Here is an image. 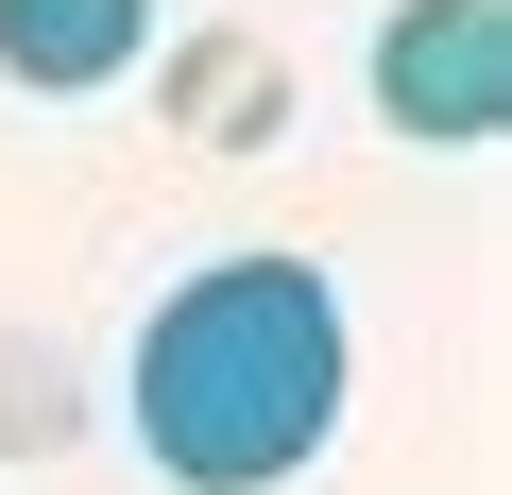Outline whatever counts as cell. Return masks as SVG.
Masks as SVG:
<instances>
[{"mask_svg":"<svg viewBox=\"0 0 512 495\" xmlns=\"http://www.w3.org/2000/svg\"><path fill=\"white\" fill-rule=\"evenodd\" d=\"M342 427V291L308 257H205L137 325V444L188 495H274Z\"/></svg>","mask_w":512,"mask_h":495,"instance_id":"obj_1","label":"cell"},{"mask_svg":"<svg viewBox=\"0 0 512 495\" xmlns=\"http://www.w3.org/2000/svg\"><path fill=\"white\" fill-rule=\"evenodd\" d=\"M376 120L393 137H512V0H410V18L376 35Z\"/></svg>","mask_w":512,"mask_h":495,"instance_id":"obj_2","label":"cell"},{"mask_svg":"<svg viewBox=\"0 0 512 495\" xmlns=\"http://www.w3.org/2000/svg\"><path fill=\"white\" fill-rule=\"evenodd\" d=\"M154 103H171L205 154H256V137L291 120V52H274V35H171V52H154Z\"/></svg>","mask_w":512,"mask_h":495,"instance_id":"obj_3","label":"cell"},{"mask_svg":"<svg viewBox=\"0 0 512 495\" xmlns=\"http://www.w3.org/2000/svg\"><path fill=\"white\" fill-rule=\"evenodd\" d=\"M154 52V0H0V69H18V86H120Z\"/></svg>","mask_w":512,"mask_h":495,"instance_id":"obj_4","label":"cell"},{"mask_svg":"<svg viewBox=\"0 0 512 495\" xmlns=\"http://www.w3.org/2000/svg\"><path fill=\"white\" fill-rule=\"evenodd\" d=\"M0 444H18V461L69 444V376H52V342H0Z\"/></svg>","mask_w":512,"mask_h":495,"instance_id":"obj_5","label":"cell"}]
</instances>
